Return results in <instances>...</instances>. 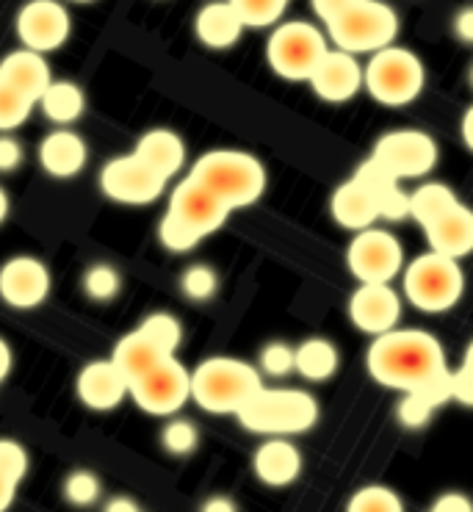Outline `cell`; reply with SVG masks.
Returning a JSON list of instances; mask_svg holds the SVG:
<instances>
[{
    "label": "cell",
    "instance_id": "cell-1",
    "mask_svg": "<svg viewBox=\"0 0 473 512\" xmlns=\"http://www.w3.org/2000/svg\"><path fill=\"white\" fill-rule=\"evenodd\" d=\"M368 374L382 388L407 393L426 388L449 377L446 352L432 333L426 330H402L374 335V344L366 352Z\"/></svg>",
    "mask_w": 473,
    "mask_h": 512
},
{
    "label": "cell",
    "instance_id": "cell-2",
    "mask_svg": "<svg viewBox=\"0 0 473 512\" xmlns=\"http://www.w3.org/2000/svg\"><path fill=\"white\" fill-rule=\"evenodd\" d=\"M227 216L230 211L225 205L186 175V180L178 183V189L169 194V208L161 219L158 236L169 252H189L202 239L213 236L219 227H225Z\"/></svg>",
    "mask_w": 473,
    "mask_h": 512
},
{
    "label": "cell",
    "instance_id": "cell-3",
    "mask_svg": "<svg viewBox=\"0 0 473 512\" xmlns=\"http://www.w3.org/2000/svg\"><path fill=\"white\" fill-rule=\"evenodd\" d=\"M189 178L211 191L227 211L255 205L269 183L261 161L241 150H211L200 155L197 164L189 169Z\"/></svg>",
    "mask_w": 473,
    "mask_h": 512
},
{
    "label": "cell",
    "instance_id": "cell-4",
    "mask_svg": "<svg viewBox=\"0 0 473 512\" xmlns=\"http://www.w3.org/2000/svg\"><path fill=\"white\" fill-rule=\"evenodd\" d=\"M233 416L247 432L258 435H302L319 424V402L308 391L266 388L249 396Z\"/></svg>",
    "mask_w": 473,
    "mask_h": 512
},
{
    "label": "cell",
    "instance_id": "cell-5",
    "mask_svg": "<svg viewBox=\"0 0 473 512\" xmlns=\"http://www.w3.org/2000/svg\"><path fill=\"white\" fill-rule=\"evenodd\" d=\"M261 385V371L236 358H208L191 371V399L213 416L236 413Z\"/></svg>",
    "mask_w": 473,
    "mask_h": 512
},
{
    "label": "cell",
    "instance_id": "cell-6",
    "mask_svg": "<svg viewBox=\"0 0 473 512\" xmlns=\"http://www.w3.org/2000/svg\"><path fill=\"white\" fill-rule=\"evenodd\" d=\"M426 86L424 61L413 50L388 48L374 50L363 67V89L379 106L402 108L415 103Z\"/></svg>",
    "mask_w": 473,
    "mask_h": 512
},
{
    "label": "cell",
    "instance_id": "cell-7",
    "mask_svg": "<svg viewBox=\"0 0 473 512\" xmlns=\"http://www.w3.org/2000/svg\"><path fill=\"white\" fill-rule=\"evenodd\" d=\"M327 28V39L338 50L371 56L374 50L388 48L399 36V14L393 12L385 0H355L338 17H332Z\"/></svg>",
    "mask_w": 473,
    "mask_h": 512
},
{
    "label": "cell",
    "instance_id": "cell-8",
    "mask_svg": "<svg viewBox=\"0 0 473 512\" xmlns=\"http://www.w3.org/2000/svg\"><path fill=\"white\" fill-rule=\"evenodd\" d=\"M404 297L424 313L451 310L465 294V274L460 261L440 252H424L402 269Z\"/></svg>",
    "mask_w": 473,
    "mask_h": 512
},
{
    "label": "cell",
    "instance_id": "cell-9",
    "mask_svg": "<svg viewBox=\"0 0 473 512\" xmlns=\"http://www.w3.org/2000/svg\"><path fill=\"white\" fill-rule=\"evenodd\" d=\"M330 50V39L319 31V25L294 20L274 28L266 42V61L274 75L285 81H308L313 67Z\"/></svg>",
    "mask_w": 473,
    "mask_h": 512
},
{
    "label": "cell",
    "instance_id": "cell-10",
    "mask_svg": "<svg viewBox=\"0 0 473 512\" xmlns=\"http://www.w3.org/2000/svg\"><path fill=\"white\" fill-rule=\"evenodd\" d=\"M128 396L150 416H175L191 399V371L172 355L128 382Z\"/></svg>",
    "mask_w": 473,
    "mask_h": 512
},
{
    "label": "cell",
    "instance_id": "cell-11",
    "mask_svg": "<svg viewBox=\"0 0 473 512\" xmlns=\"http://www.w3.org/2000/svg\"><path fill=\"white\" fill-rule=\"evenodd\" d=\"M346 266L360 283H391L404 269V247L388 230L366 227L346 250Z\"/></svg>",
    "mask_w": 473,
    "mask_h": 512
},
{
    "label": "cell",
    "instance_id": "cell-12",
    "mask_svg": "<svg viewBox=\"0 0 473 512\" xmlns=\"http://www.w3.org/2000/svg\"><path fill=\"white\" fill-rule=\"evenodd\" d=\"M438 155V144L429 133L391 131L374 144V153L368 158H374L396 180H410L424 178L426 172H432V167L438 164Z\"/></svg>",
    "mask_w": 473,
    "mask_h": 512
},
{
    "label": "cell",
    "instance_id": "cell-13",
    "mask_svg": "<svg viewBox=\"0 0 473 512\" xmlns=\"http://www.w3.org/2000/svg\"><path fill=\"white\" fill-rule=\"evenodd\" d=\"M100 189L114 203L150 205L164 194L166 180L147 167L139 155L128 153L100 169Z\"/></svg>",
    "mask_w": 473,
    "mask_h": 512
},
{
    "label": "cell",
    "instance_id": "cell-14",
    "mask_svg": "<svg viewBox=\"0 0 473 512\" xmlns=\"http://www.w3.org/2000/svg\"><path fill=\"white\" fill-rule=\"evenodd\" d=\"M14 28L25 48L45 56L59 50L70 39L72 17L59 0H28L17 12Z\"/></svg>",
    "mask_w": 473,
    "mask_h": 512
},
{
    "label": "cell",
    "instance_id": "cell-15",
    "mask_svg": "<svg viewBox=\"0 0 473 512\" xmlns=\"http://www.w3.org/2000/svg\"><path fill=\"white\" fill-rule=\"evenodd\" d=\"M308 84L324 103H349L363 89V64L355 53L327 50L308 75Z\"/></svg>",
    "mask_w": 473,
    "mask_h": 512
},
{
    "label": "cell",
    "instance_id": "cell-16",
    "mask_svg": "<svg viewBox=\"0 0 473 512\" xmlns=\"http://www.w3.org/2000/svg\"><path fill=\"white\" fill-rule=\"evenodd\" d=\"M50 297V272L31 255H17L0 266V299L20 310L39 308Z\"/></svg>",
    "mask_w": 473,
    "mask_h": 512
},
{
    "label": "cell",
    "instance_id": "cell-17",
    "mask_svg": "<svg viewBox=\"0 0 473 512\" xmlns=\"http://www.w3.org/2000/svg\"><path fill=\"white\" fill-rule=\"evenodd\" d=\"M402 297L391 288V283H360L349 299V319L360 333L379 335L399 327L402 319Z\"/></svg>",
    "mask_w": 473,
    "mask_h": 512
},
{
    "label": "cell",
    "instance_id": "cell-18",
    "mask_svg": "<svg viewBox=\"0 0 473 512\" xmlns=\"http://www.w3.org/2000/svg\"><path fill=\"white\" fill-rule=\"evenodd\" d=\"M75 391L89 410L108 413L128 399V380L114 366V360H95L81 369L75 380Z\"/></svg>",
    "mask_w": 473,
    "mask_h": 512
},
{
    "label": "cell",
    "instance_id": "cell-19",
    "mask_svg": "<svg viewBox=\"0 0 473 512\" xmlns=\"http://www.w3.org/2000/svg\"><path fill=\"white\" fill-rule=\"evenodd\" d=\"M252 468L263 485L285 488L302 474V454L294 443L285 441V435H269V441L261 443L252 457Z\"/></svg>",
    "mask_w": 473,
    "mask_h": 512
},
{
    "label": "cell",
    "instance_id": "cell-20",
    "mask_svg": "<svg viewBox=\"0 0 473 512\" xmlns=\"http://www.w3.org/2000/svg\"><path fill=\"white\" fill-rule=\"evenodd\" d=\"M50 81H53V72H50L48 59L42 53H36V50H14L0 61V84L20 92L34 103L45 92V86Z\"/></svg>",
    "mask_w": 473,
    "mask_h": 512
},
{
    "label": "cell",
    "instance_id": "cell-21",
    "mask_svg": "<svg viewBox=\"0 0 473 512\" xmlns=\"http://www.w3.org/2000/svg\"><path fill=\"white\" fill-rule=\"evenodd\" d=\"M429 250L449 255L454 261L465 258L473 250V214L468 205L457 203L451 211L424 227Z\"/></svg>",
    "mask_w": 473,
    "mask_h": 512
},
{
    "label": "cell",
    "instance_id": "cell-22",
    "mask_svg": "<svg viewBox=\"0 0 473 512\" xmlns=\"http://www.w3.org/2000/svg\"><path fill=\"white\" fill-rule=\"evenodd\" d=\"M244 31H247V25L238 17L230 0H213L208 6H202L194 17V34L205 48L211 50L233 48L244 36Z\"/></svg>",
    "mask_w": 473,
    "mask_h": 512
},
{
    "label": "cell",
    "instance_id": "cell-23",
    "mask_svg": "<svg viewBox=\"0 0 473 512\" xmlns=\"http://www.w3.org/2000/svg\"><path fill=\"white\" fill-rule=\"evenodd\" d=\"M89 150L75 131L59 128L39 144V164L53 178H75L86 167Z\"/></svg>",
    "mask_w": 473,
    "mask_h": 512
},
{
    "label": "cell",
    "instance_id": "cell-24",
    "mask_svg": "<svg viewBox=\"0 0 473 512\" xmlns=\"http://www.w3.org/2000/svg\"><path fill=\"white\" fill-rule=\"evenodd\" d=\"M352 178L360 180L368 189V194L374 197L379 216H385V219H391V222L407 219L410 197H407V191H402V186H399L402 180H396L393 175H388L374 158H366V161L357 167V172Z\"/></svg>",
    "mask_w": 473,
    "mask_h": 512
},
{
    "label": "cell",
    "instance_id": "cell-25",
    "mask_svg": "<svg viewBox=\"0 0 473 512\" xmlns=\"http://www.w3.org/2000/svg\"><path fill=\"white\" fill-rule=\"evenodd\" d=\"M332 219L343 227V230H366L379 219L377 203L374 197L368 194V189L357 178H349L346 183H341L338 189L332 191L330 200Z\"/></svg>",
    "mask_w": 473,
    "mask_h": 512
},
{
    "label": "cell",
    "instance_id": "cell-26",
    "mask_svg": "<svg viewBox=\"0 0 473 512\" xmlns=\"http://www.w3.org/2000/svg\"><path fill=\"white\" fill-rule=\"evenodd\" d=\"M133 153L139 155L153 172H158L166 183H169V178H175L186 164V142L178 133L166 131V128L144 133Z\"/></svg>",
    "mask_w": 473,
    "mask_h": 512
},
{
    "label": "cell",
    "instance_id": "cell-27",
    "mask_svg": "<svg viewBox=\"0 0 473 512\" xmlns=\"http://www.w3.org/2000/svg\"><path fill=\"white\" fill-rule=\"evenodd\" d=\"M166 358H172V355L161 352L142 330H133V333L125 335V338L114 346V355H111L114 366L125 374V380L128 382L136 380V377H142L144 371H150Z\"/></svg>",
    "mask_w": 473,
    "mask_h": 512
},
{
    "label": "cell",
    "instance_id": "cell-28",
    "mask_svg": "<svg viewBox=\"0 0 473 512\" xmlns=\"http://www.w3.org/2000/svg\"><path fill=\"white\" fill-rule=\"evenodd\" d=\"M341 366V355L327 338H308L294 349V371L310 382L330 380Z\"/></svg>",
    "mask_w": 473,
    "mask_h": 512
},
{
    "label": "cell",
    "instance_id": "cell-29",
    "mask_svg": "<svg viewBox=\"0 0 473 512\" xmlns=\"http://www.w3.org/2000/svg\"><path fill=\"white\" fill-rule=\"evenodd\" d=\"M36 103L42 106L50 122L72 125L75 120H81L83 108H86V97H83L81 86L72 84V81H50Z\"/></svg>",
    "mask_w": 473,
    "mask_h": 512
},
{
    "label": "cell",
    "instance_id": "cell-30",
    "mask_svg": "<svg viewBox=\"0 0 473 512\" xmlns=\"http://www.w3.org/2000/svg\"><path fill=\"white\" fill-rule=\"evenodd\" d=\"M449 399V377L435 382V385L407 391L404 393L402 405H399V421H402L407 429H421L426 421L432 418V413H435L440 405H446Z\"/></svg>",
    "mask_w": 473,
    "mask_h": 512
},
{
    "label": "cell",
    "instance_id": "cell-31",
    "mask_svg": "<svg viewBox=\"0 0 473 512\" xmlns=\"http://www.w3.org/2000/svg\"><path fill=\"white\" fill-rule=\"evenodd\" d=\"M407 197H410L407 216H413L421 227L432 225L435 219H440L446 211H451L454 205L460 203L457 194H454L449 186H443V183H426V186L415 189L413 194H407Z\"/></svg>",
    "mask_w": 473,
    "mask_h": 512
},
{
    "label": "cell",
    "instance_id": "cell-32",
    "mask_svg": "<svg viewBox=\"0 0 473 512\" xmlns=\"http://www.w3.org/2000/svg\"><path fill=\"white\" fill-rule=\"evenodd\" d=\"M139 330H142L161 352H166V355H175L180 341H183V327H180L178 319L169 316V313H153V316H147Z\"/></svg>",
    "mask_w": 473,
    "mask_h": 512
},
{
    "label": "cell",
    "instance_id": "cell-33",
    "mask_svg": "<svg viewBox=\"0 0 473 512\" xmlns=\"http://www.w3.org/2000/svg\"><path fill=\"white\" fill-rule=\"evenodd\" d=\"M349 512H402L404 504L399 493L385 485H366L360 488L346 504Z\"/></svg>",
    "mask_w": 473,
    "mask_h": 512
},
{
    "label": "cell",
    "instance_id": "cell-34",
    "mask_svg": "<svg viewBox=\"0 0 473 512\" xmlns=\"http://www.w3.org/2000/svg\"><path fill=\"white\" fill-rule=\"evenodd\" d=\"M119 288H122V277L108 263H97L83 274V291H86V297L95 299V302H111L119 294Z\"/></svg>",
    "mask_w": 473,
    "mask_h": 512
},
{
    "label": "cell",
    "instance_id": "cell-35",
    "mask_svg": "<svg viewBox=\"0 0 473 512\" xmlns=\"http://www.w3.org/2000/svg\"><path fill=\"white\" fill-rule=\"evenodd\" d=\"M34 111V100H28L20 92L0 84V131H14L20 128Z\"/></svg>",
    "mask_w": 473,
    "mask_h": 512
},
{
    "label": "cell",
    "instance_id": "cell-36",
    "mask_svg": "<svg viewBox=\"0 0 473 512\" xmlns=\"http://www.w3.org/2000/svg\"><path fill=\"white\" fill-rule=\"evenodd\" d=\"M164 449L169 454H175V457H186L197 449V443H200V432L197 427L191 424V421H183V418H175V421H169L164 427Z\"/></svg>",
    "mask_w": 473,
    "mask_h": 512
},
{
    "label": "cell",
    "instance_id": "cell-37",
    "mask_svg": "<svg viewBox=\"0 0 473 512\" xmlns=\"http://www.w3.org/2000/svg\"><path fill=\"white\" fill-rule=\"evenodd\" d=\"M216 286H219V280H216V272H213L211 266H191L183 272V294L194 302H205V299H211L216 294Z\"/></svg>",
    "mask_w": 473,
    "mask_h": 512
},
{
    "label": "cell",
    "instance_id": "cell-38",
    "mask_svg": "<svg viewBox=\"0 0 473 512\" xmlns=\"http://www.w3.org/2000/svg\"><path fill=\"white\" fill-rule=\"evenodd\" d=\"M64 496L78 507L92 504V501L100 499V479L92 471H72L67 482H64Z\"/></svg>",
    "mask_w": 473,
    "mask_h": 512
},
{
    "label": "cell",
    "instance_id": "cell-39",
    "mask_svg": "<svg viewBox=\"0 0 473 512\" xmlns=\"http://www.w3.org/2000/svg\"><path fill=\"white\" fill-rule=\"evenodd\" d=\"M0 474L17 482V485L28 474V454L17 441H9V438L0 441Z\"/></svg>",
    "mask_w": 473,
    "mask_h": 512
},
{
    "label": "cell",
    "instance_id": "cell-40",
    "mask_svg": "<svg viewBox=\"0 0 473 512\" xmlns=\"http://www.w3.org/2000/svg\"><path fill=\"white\" fill-rule=\"evenodd\" d=\"M261 369L269 377H285L294 371V346L269 344L261 352Z\"/></svg>",
    "mask_w": 473,
    "mask_h": 512
},
{
    "label": "cell",
    "instance_id": "cell-41",
    "mask_svg": "<svg viewBox=\"0 0 473 512\" xmlns=\"http://www.w3.org/2000/svg\"><path fill=\"white\" fill-rule=\"evenodd\" d=\"M449 393L454 402L462 407L473 405V371H471V352L462 358V363L454 371H449Z\"/></svg>",
    "mask_w": 473,
    "mask_h": 512
},
{
    "label": "cell",
    "instance_id": "cell-42",
    "mask_svg": "<svg viewBox=\"0 0 473 512\" xmlns=\"http://www.w3.org/2000/svg\"><path fill=\"white\" fill-rule=\"evenodd\" d=\"M23 164V147L9 136H0V172H14Z\"/></svg>",
    "mask_w": 473,
    "mask_h": 512
},
{
    "label": "cell",
    "instance_id": "cell-43",
    "mask_svg": "<svg viewBox=\"0 0 473 512\" xmlns=\"http://www.w3.org/2000/svg\"><path fill=\"white\" fill-rule=\"evenodd\" d=\"M473 504L465 493H443L432 504V512H471Z\"/></svg>",
    "mask_w": 473,
    "mask_h": 512
},
{
    "label": "cell",
    "instance_id": "cell-44",
    "mask_svg": "<svg viewBox=\"0 0 473 512\" xmlns=\"http://www.w3.org/2000/svg\"><path fill=\"white\" fill-rule=\"evenodd\" d=\"M355 0H310V6H313V12L319 17L321 23H330L332 17H338V14L346 9V6H352Z\"/></svg>",
    "mask_w": 473,
    "mask_h": 512
},
{
    "label": "cell",
    "instance_id": "cell-45",
    "mask_svg": "<svg viewBox=\"0 0 473 512\" xmlns=\"http://www.w3.org/2000/svg\"><path fill=\"white\" fill-rule=\"evenodd\" d=\"M454 31H457L462 42H473V9H462L454 17Z\"/></svg>",
    "mask_w": 473,
    "mask_h": 512
},
{
    "label": "cell",
    "instance_id": "cell-46",
    "mask_svg": "<svg viewBox=\"0 0 473 512\" xmlns=\"http://www.w3.org/2000/svg\"><path fill=\"white\" fill-rule=\"evenodd\" d=\"M17 488H20L17 482H12V479L3 477V474H0V512L9 510V507H12L14 496H17Z\"/></svg>",
    "mask_w": 473,
    "mask_h": 512
},
{
    "label": "cell",
    "instance_id": "cell-47",
    "mask_svg": "<svg viewBox=\"0 0 473 512\" xmlns=\"http://www.w3.org/2000/svg\"><path fill=\"white\" fill-rule=\"evenodd\" d=\"M9 371H12V349L0 338V382L9 377Z\"/></svg>",
    "mask_w": 473,
    "mask_h": 512
},
{
    "label": "cell",
    "instance_id": "cell-48",
    "mask_svg": "<svg viewBox=\"0 0 473 512\" xmlns=\"http://www.w3.org/2000/svg\"><path fill=\"white\" fill-rule=\"evenodd\" d=\"M205 512H233L236 510V504L227 499V496H216V499L205 501V507H202Z\"/></svg>",
    "mask_w": 473,
    "mask_h": 512
},
{
    "label": "cell",
    "instance_id": "cell-49",
    "mask_svg": "<svg viewBox=\"0 0 473 512\" xmlns=\"http://www.w3.org/2000/svg\"><path fill=\"white\" fill-rule=\"evenodd\" d=\"M106 510H108V512H139V504H136V501L125 499V496H122V499L108 501Z\"/></svg>",
    "mask_w": 473,
    "mask_h": 512
},
{
    "label": "cell",
    "instance_id": "cell-50",
    "mask_svg": "<svg viewBox=\"0 0 473 512\" xmlns=\"http://www.w3.org/2000/svg\"><path fill=\"white\" fill-rule=\"evenodd\" d=\"M6 216H9V194L0 189V225L6 222Z\"/></svg>",
    "mask_w": 473,
    "mask_h": 512
},
{
    "label": "cell",
    "instance_id": "cell-51",
    "mask_svg": "<svg viewBox=\"0 0 473 512\" xmlns=\"http://www.w3.org/2000/svg\"><path fill=\"white\" fill-rule=\"evenodd\" d=\"M75 3H92V0H75Z\"/></svg>",
    "mask_w": 473,
    "mask_h": 512
}]
</instances>
